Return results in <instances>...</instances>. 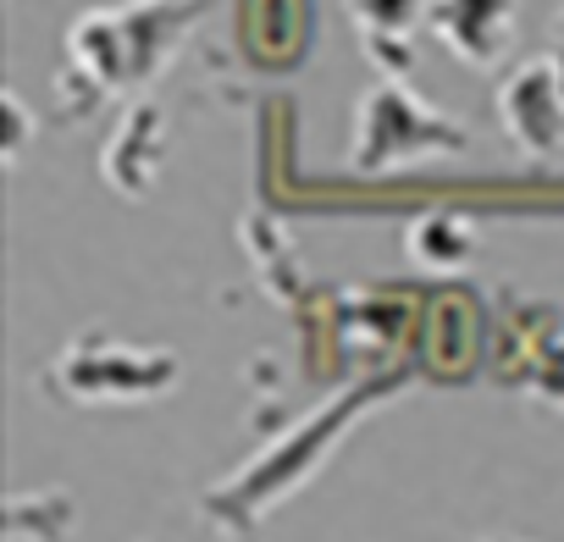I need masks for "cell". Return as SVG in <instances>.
I'll list each match as a JSON object with an SVG mask.
<instances>
[{
    "label": "cell",
    "mask_w": 564,
    "mask_h": 542,
    "mask_svg": "<svg viewBox=\"0 0 564 542\" xmlns=\"http://www.w3.org/2000/svg\"><path fill=\"white\" fill-rule=\"evenodd\" d=\"M399 388H404L399 377H371V382H360V388L338 393L327 410H316L300 432H289L271 454H260L249 470H238L227 487H216V492L205 498V509H210L216 520H238V525H249V520L271 514V503H282L289 492H300V487L322 470V459L344 443V432H349V426H360V415H366V410H377L382 399H393Z\"/></svg>",
    "instance_id": "6da1fadb"
},
{
    "label": "cell",
    "mask_w": 564,
    "mask_h": 542,
    "mask_svg": "<svg viewBox=\"0 0 564 542\" xmlns=\"http://www.w3.org/2000/svg\"><path fill=\"white\" fill-rule=\"evenodd\" d=\"M476 221L459 216V210H426L410 221L404 232V249L421 271H432V278H459V271L476 260Z\"/></svg>",
    "instance_id": "ba28073f"
},
{
    "label": "cell",
    "mask_w": 564,
    "mask_h": 542,
    "mask_svg": "<svg viewBox=\"0 0 564 542\" xmlns=\"http://www.w3.org/2000/svg\"><path fill=\"white\" fill-rule=\"evenodd\" d=\"M166 144H172V128L161 117L155 100H139L128 106V117L117 122V133L106 139V155H100V172L106 183L122 194V199H144L166 166Z\"/></svg>",
    "instance_id": "8992f818"
},
{
    "label": "cell",
    "mask_w": 564,
    "mask_h": 542,
    "mask_svg": "<svg viewBox=\"0 0 564 542\" xmlns=\"http://www.w3.org/2000/svg\"><path fill=\"white\" fill-rule=\"evenodd\" d=\"M12 542L23 536H67L73 531V498L67 492H18L7 503V520H0Z\"/></svg>",
    "instance_id": "9c48e42d"
},
{
    "label": "cell",
    "mask_w": 564,
    "mask_h": 542,
    "mask_svg": "<svg viewBox=\"0 0 564 542\" xmlns=\"http://www.w3.org/2000/svg\"><path fill=\"white\" fill-rule=\"evenodd\" d=\"M531 393H536L542 404L564 410V344H553V349L542 355V366H536V377H531Z\"/></svg>",
    "instance_id": "30bf717a"
},
{
    "label": "cell",
    "mask_w": 564,
    "mask_h": 542,
    "mask_svg": "<svg viewBox=\"0 0 564 542\" xmlns=\"http://www.w3.org/2000/svg\"><path fill=\"white\" fill-rule=\"evenodd\" d=\"M514 12H520V0H432L426 29L454 62L487 73L503 62L514 40Z\"/></svg>",
    "instance_id": "5b68a950"
},
{
    "label": "cell",
    "mask_w": 564,
    "mask_h": 542,
    "mask_svg": "<svg viewBox=\"0 0 564 542\" xmlns=\"http://www.w3.org/2000/svg\"><path fill=\"white\" fill-rule=\"evenodd\" d=\"M498 122L525 161L564 155V51H542L498 84Z\"/></svg>",
    "instance_id": "277c9868"
},
{
    "label": "cell",
    "mask_w": 564,
    "mask_h": 542,
    "mask_svg": "<svg viewBox=\"0 0 564 542\" xmlns=\"http://www.w3.org/2000/svg\"><path fill=\"white\" fill-rule=\"evenodd\" d=\"M558 34H564V7H558Z\"/></svg>",
    "instance_id": "7c38bea8"
},
{
    "label": "cell",
    "mask_w": 564,
    "mask_h": 542,
    "mask_svg": "<svg viewBox=\"0 0 564 542\" xmlns=\"http://www.w3.org/2000/svg\"><path fill=\"white\" fill-rule=\"evenodd\" d=\"M177 377L183 366L172 349L122 344L106 333H78L51 366V388L73 404H150L166 399Z\"/></svg>",
    "instance_id": "3957f363"
},
{
    "label": "cell",
    "mask_w": 564,
    "mask_h": 542,
    "mask_svg": "<svg viewBox=\"0 0 564 542\" xmlns=\"http://www.w3.org/2000/svg\"><path fill=\"white\" fill-rule=\"evenodd\" d=\"M0 106H7V161L18 166L23 161V144H29V106L7 89V100H0Z\"/></svg>",
    "instance_id": "8fae6325"
},
{
    "label": "cell",
    "mask_w": 564,
    "mask_h": 542,
    "mask_svg": "<svg viewBox=\"0 0 564 542\" xmlns=\"http://www.w3.org/2000/svg\"><path fill=\"white\" fill-rule=\"evenodd\" d=\"M470 128L443 117L432 100H421L404 73H382L360 100H355V128H349V166L360 177H382L432 155H465Z\"/></svg>",
    "instance_id": "7a4b0ae2"
},
{
    "label": "cell",
    "mask_w": 564,
    "mask_h": 542,
    "mask_svg": "<svg viewBox=\"0 0 564 542\" xmlns=\"http://www.w3.org/2000/svg\"><path fill=\"white\" fill-rule=\"evenodd\" d=\"M344 7L360 29L366 56L382 73H404L415 62V29L426 23L432 0H344Z\"/></svg>",
    "instance_id": "52a82bcc"
}]
</instances>
